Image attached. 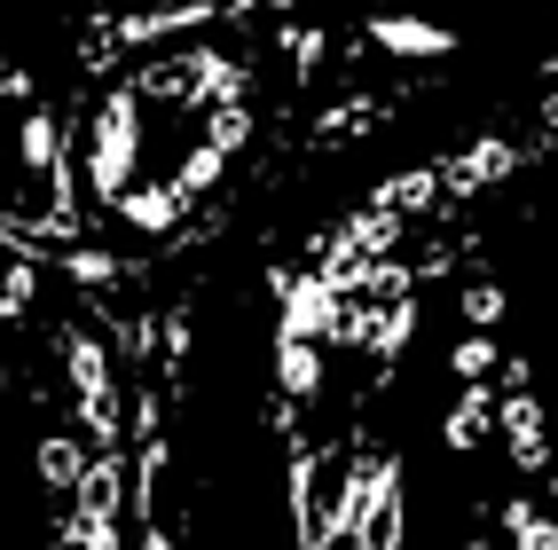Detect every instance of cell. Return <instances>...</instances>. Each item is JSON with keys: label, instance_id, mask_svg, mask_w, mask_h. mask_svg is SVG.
<instances>
[{"label": "cell", "instance_id": "cell-1", "mask_svg": "<svg viewBox=\"0 0 558 550\" xmlns=\"http://www.w3.org/2000/svg\"><path fill=\"white\" fill-rule=\"evenodd\" d=\"M276 307H283L276 339H330V322H339V291H330L323 268H291V283L276 291Z\"/></svg>", "mask_w": 558, "mask_h": 550}, {"label": "cell", "instance_id": "cell-2", "mask_svg": "<svg viewBox=\"0 0 558 550\" xmlns=\"http://www.w3.org/2000/svg\"><path fill=\"white\" fill-rule=\"evenodd\" d=\"M519 166L511 142H464V150H449L433 173H440V205H472L480 190H496V181Z\"/></svg>", "mask_w": 558, "mask_h": 550}, {"label": "cell", "instance_id": "cell-3", "mask_svg": "<svg viewBox=\"0 0 558 550\" xmlns=\"http://www.w3.org/2000/svg\"><path fill=\"white\" fill-rule=\"evenodd\" d=\"M87 520H126V449H95L71 480V527Z\"/></svg>", "mask_w": 558, "mask_h": 550}, {"label": "cell", "instance_id": "cell-4", "mask_svg": "<svg viewBox=\"0 0 558 550\" xmlns=\"http://www.w3.org/2000/svg\"><path fill=\"white\" fill-rule=\"evenodd\" d=\"M40 268H63L80 291H102V283H119V276H134V260H119V252H102V244H56V252H40Z\"/></svg>", "mask_w": 558, "mask_h": 550}, {"label": "cell", "instance_id": "cell-5", "mask_svg": "<svg viewBox=\"0 0 558 550\" xmlns=\"http://www.w3.org/2000/svg\"><path fill=\"white\" fill-rule=\"evenodd\" d=\"M369 205H386V212H401V220L440 212V173H433V166H401V173H386L378 190H369Z\"/></svg>", "mask_w": 558, "mask_h": 550}, {"label": "cell", "instance_id": "cell-6", "mask_svg": "<svg viewBox=\"0 0 558 550\" xmlns=\"http://www.w3.org/2000/svg\"><path fill=\"white\" fill-rule=\"evenodd\" d=\"M369 40L393 48V56H449L457 32L449 24H425V16H369Z\"/></svg>", "mask_w": 558, "mask_h": 550}, {"label": "cell", "instance_id": "cell-7", "mask_svg": "<svg viewBox=\"0 0 558 550\" xmlns=\"http://www.w3.org/2000/svg\"><path fill=\"white\" fill-rule=\"evenodd\" d=\"M110 205H119V220H126V229H142V236H166L173 220L190 212V197H181L173 181H166V190H119Z\"/></svg>", "mask_w": 558, "mask_h": 550}, {"label": "cell", "instance_id": "cell-8", "mask_svg": "<svg viewBox=\"0 0 558 550\" xmlns=\"http://www.w3.org/2000/svg\"><path fill=\"white\" fill-rule=\"evenodd\" d=\"M480 440H488V386L472 378V386L449 401V417H440V449H449V456H472Z\"/></svg>", "mask_w": 558, "mask_h": 550}, {"label": "cell", "instance_id": "cell-9", "mask_svg": "<svg viewBox=\"0 0 558 550\" xmlns=\"http://www.w3.org/2000/svg\"><path fill=\"white\" fill-rule=\"evenodd\" d=\"M276 386H283L291 401H315V393H323V354H315V339H276Z\"/></svg>", "mask_w": 558, "mask_h": 550}, {"label": "cell", "instance_id": "cell-10", "mask_svg": "<svg viewBox=\"0 0 558 550\" xmlns=\"http://www.w3.org/2000/svg\"><path fill=\"white\" fill-rule=\"evenodd\" d=\"M80 464H87V449L71 432H48L40 449H32V472H40V488H56V496H71V480H80Z\"/></svg>", "mask_w": 558, "mask_h": 550}, {"label": "cell", "instance_id": "cell-11", "mask_svg": "<svg viewBox=\"0 0 558 550\" xmlns=\"http://www.w3.org/2000/svg\"><path fill=\"white\" fill-rule=\"evenodd\" d=\"M16 158H24V173H48V166L63 158V126L48 119V110H24V126H16Z\"/></svg>", "mask_w": 558, "mask_h": 550}, {"label": "cell", "instance_id": "cell-12", "mask_svg": "<svg viewBox=\"0 0 558 550\" xmlns=\"http://www.w3.org/2000/svg\"><path fill=\"white\" fill-rule=\"evenodd\" d=\"M488 417L504 425V449L543 440V401H535V393H488Z\"/></svg>", "mask_w": 558, "mask_h": 550}, {"label": "cell", "instance_id": "cell-13", "mask_svg": "<svg viewBox=\"0 0 558 550\" xmlns=\"http://www.w3.org/2000/svg\"><path fill=\"white\" fill-rule=\"evenodd\" d=\"M504 535H511V550H558L550 511H535L527 496H511V503H504Z\"/></svg>", "mask_w": 558, "mask_h": 550}, {"label": "cell", "instance_id": "cell-14", "mask_svg": "<svg viewBox=\"0 0 558 550\" xmlns=\"http://www.w3.org/2000/svg\"><path fill=\"white\" fill-rule=\"evenodd\" d=\"M32 300H40V260L24 252V260H9V276H0V322H16Z\"/></svg>", "mask_w": 558, "mask_h": 550}, {"label": "cell", "instance_id": "cell-15", "mask_svg": "<svg viewBox=\"0 0 558 550\" xmlns=\"http://www.w3.org/2000/svg\"><path fill=\"white\" fill-rule=\"evenodd\" d=\"M488 370H496V339H488V330H472V339H457V346H449V378H457V386L488 378Z\"/></svg>", "mask_w": 558, "mask_h": 550}, {"label": "cell", "instance_id": "cell-16", "mask_svg": "<svg viewBox=\"0 0 558 550\" xmlns=\"http://www.w3.org/2000/svg\"><path fill=\"white\" fill-rule=\"evenodd\" d=\"M244 134H252V110H244V95H236V102H220V110H213L205 142H213L220 158H236V150H244Z\"/></svg>", "mask_w": 558, "mask_h": 550}, {"label": "cell", "instance_id": "cell-17", "mask_svg": "<svg viewBox=\"0 0 558 550\" xmlns=\"http://www.w3.org/2000/svg\"><path fill=\"white\" fill-rule=\"evenodd\" d=\"M283 48H291V71H300V80H315V71H323V48H330V32H323V24H291V32H283Z\"/></svg>", "mask_w": 558, "mask_h": 550}, {"label": "cell", "instance_id": "cell-18", "mask_svg": "<svg viewBox=\"0 0 558 550\" xmlns=\"http://www.w3.org/2000/svg\"><path fill=\"white\" fill-rule=\"evenodd\" d=\"M457 307H464V322H472V330H496L511 300H504V283H464V300H457Z\"/></svg>", "mask_w": 558, "mask_h": 550}, {"label": "cell", "instance_id": "cell-19", "mask_svg": "<svg viewBox=\"0 0 558 550\" xmlns=\"http://www.w3.org/2000/svg\"><path fill=\"white\" fill-rule=\"evenodd\" d=\"M378 119V102H330L323 119H315V134H354V126H369Z\"/></svg>", "mask_w": 558, "mask_h": 550}, {"label": "cell", "instance_id": "cell-20", "mask_svg": "<svg viewBox=\"0 0 558 550\" xmlns=\"http://www.w3.org/2000/svg\"><path fill=\"white\" fill-rule=\"evenodd\" d=\"M527 386H535V362H527V354H511L504 370H496V393H527Z\"/></svg>", "mask_w": 558, "mask_h": 550}, {"label": "cell", "instance_id": "cell-21", "mask_svg": "<svg viewBox=\"0 0 558 550\" xmlns=\"http://www.w3.org/2000/svg\"><path fill=\"white\" fill-rule=\"evenodd\" d=\"M48 550H87V542H80V527H71V520H63V527L48 535Z\"/></svg>", "mask_w": 558, "mask_h": 550}]
</instances>
